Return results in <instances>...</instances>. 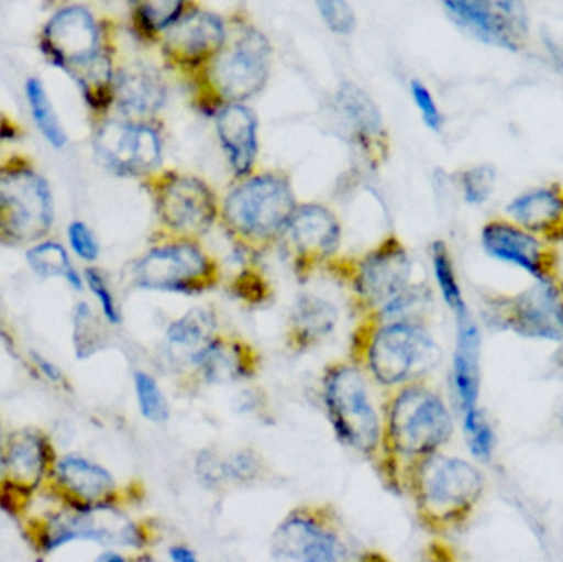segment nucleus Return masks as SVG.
Listing matches in <instances>:
<instances>
[{"label":"nucleus","instance_id":"obj_1","mask_svg":"<svg viewBox=\"0 0 563 562\" xmlns=\"http://www.w3.org/2000/svg\"><path fill=\"white\" fill-rule=\"evenodd\" d=\"M483 472L470 461L442 452L413 462L412 494L423 524L435 531L462 527L485 497Z\"/></svg>","mask_w":563,"mask_h":562},{"label":"nucleus","instance_id":"obj_2","mask_svg":"<svg viewBox=\"0 0 563 562\" xmlns=\"http://www.w3.org/2000/svg\"><path fill=\"white\" fill-rule=\"evenodd\" d=\"M455 419L445 399L422 382L404 386L389 411V441L404 458L439 452L452 441Z\"/></svg>","mask_w":563,"mask_h":562},{"label":"nucleus","instance_id":"obj_3","mask_svg":"<svg viewBox=\"0 0 563 562\" xmlns=\"http://www.w3.org/2000/svg\"><path fill=\"white\" fill-rule=\"evenodd\" d=\"M53 223L48 181L26 155L13 154L0 162V236L9 241H35Z\"/></svg>","mask_w":563,"mask_h":562},{"label":"nucleus","instance_id":"obj_4","mask_svg":"<svg viewBox=\"0 0 563 562\" xmlns=\"http://www.w3.org/2000/svg\"><path fill=\"white\" fill-rule=\"evenodd\" d=\"M295 210L297 201L287 178L264 174L243 181L228 195L223 218L241 240L266 243L282 234Z\"/></svg>","mask_w":563,"mask_h":562},{"label":"nucleus","instance_id":"obj_5","mask_svg":"<svg viewBox=\"0 0 563 562\" xmlns=\"http://www.w3.org/2000/svg\"><path fill=\"white\" fill-rule=\"evenodd\" d=\"M482 313L492 329L563 345V280H534L515 296L488 297Z\"/></svg>","mask_w":563,"mask_h":562},{"label":"nucleus","instance_id":"obj_6","mask_svg":"<svg viewBox=\"0 0 563 562\" xmlns=\"http://www.w3.org/2000/svg\"><path fill=\"white\" fill-rule=\"evenodd\" d=\"M440 360L442 349L423 322L384 323L367 346L371 373L386 386L422 382Z\"/></svg>","mask_w":563,"mask_h":562},{"label":"nucleus","instance_id":"obj_7","mask_svg":"<svg viewBox=\"0 0 563 562\" xmlns=\"http://www.w3.org/2000/svg\"><path fill=\"white\" fill-rule=\"evenodd\" d=\"M38 46L46 62L71 79L111 53L101 23L81 3H66L55 10L40 32Z\"/></svg>","mask_w":563,"mask_h":562},{"label":"nucleus","instance_id":"obj_8","mask_svg":"<svg viewBox=\"0 0 563 562\" xmlns=\"http://www.w3.org/2000/svg\"><path fill=\"white\" fill-rule=\"evenodd\" d=\"M324 405L341 442L363 454L376 451L380 422L360 370L334 366L324 379Z\"/></svg>","mask_w":563,"mask_h":562},{"label":"nucleus","instance_id":"obj_9","mask_svg":"<svg viewBox=\"0 0 563 562\" xmlns=\"http://www.w3.org/2000/svg\"><path fill=\"white\" fill-rule=\"evenodd\" d=\"M142 289L197 294L218 283V266L194 238H178L148 251L135 266Z\"/></svg>","mask_w":563,"mask_h":562},{"label":"nucleus","instance_id":"obj_10","mask_svg":"<svg viewBox=\"0 0 563 562\" xmlns=\"http://www.w3.org/2000/svg\"><path fill=\"white\" fill-rule=\"evenodd\" d=\"M463 30L486 45L518 53L531 38V16L526 0H442Z\"/></svg>","mask_w":563,"mask_h":562},{"label":"nucleus","instance_id":"obj_11","mask_svg":"<svg viewBox=\"0 0 563 562\" xmlns=\"http://www.w3.org/2000/svg\"><path fill=\"white\" fill-rule=\"evenodd\" d=\"M271 46L257 30H246L230 49L213 58L211 81L221 98L243 102L263 91L269 78Z\"/></svg>","mask_w":563,"mask_h":562},{"label":"nucleus","instance_id":"obj_12","mask_svg":"<svg viewBox=\"0 0 563 562\" xmlns=\"http://www.w3.org/2000/svg\"><path fill=\"white\" fill-rule=\"evenodd\" d=\"M482 246L493 260L518 267L534 280L559 277L555 244L548 243L508 217L493 218L483 224Z\"/></svg>","mask_w":563,"mask_h":562},{"label":"nucleus","instance_id":"obj_13","mask_svg":"<svg viewBox=\"0 0 563 562\" xmlns=\"http://www.w3.org/2000/svg\"><path fill=\"white\" fill-rule=\"evenodd\" d=\"M162 223L180 238L207 234L218 217L217 198L205 181L187 175H168L155 191Z\"/></svg>","mask_w":563,"mask_h":562},{"label":"nucleus","instance_id":"obj_14","mask_svg":"<svg viewBox=\"0 0 563 562\" xmlns=\"http://www.w3.org/2000/svg\"><path fill=\"white\" fill-rule=\"evenodd\" d=\"M99 161L118 175H144L162 158V142L151 125L132 121L102 122L96 132Z\"/></svg>","mask_w":563,"mask_h":562},{"label":"nucleus","instance_id":"obj_15","mask_svg":"<svg viewBox=\"0 0 563 562\" xmlns=\"http://www.w3.org/2000/svg\"><path fill=\"white\" fill-rule=\"evenodd\" d=\"M273 554L277 560L338 562L347 558L346 544L334 528L311 511H294L274 533Z\"/></svg>","mask_w":563,"mask_h":562},{"label":"nucleus","instance_id":"obj_16","mask_svg":"<svg viewBox=\"0 0 563 562\" xmlns=\"http://www.w3.org/2000/svg\"><path fill=\"white\" fill-rule=\"evenodd\" d=\"M73 540L141 548L144 544V533L119 511L108 507H95L53 520L46 528L45 550H55Z\"/></svg>","mask_w":563,"mask_h":562},{"label":"nucleus","instance_id":"obj_17","mask_svg":"<svg viewBox=\"0 0 563 562\" xmlns=\"http://www.w3.org/2000/svg\"><path fill=\"white\" fill-rule=\"evenodd\" d=\"M412 261L399 241L387 240L357 267L354 289L369 307H383L410 286Z\"/></svg>","mask_w":563,"mask_h":562},{"label":"nucleus","instance_id":"obj_18","mask_svg":"<svg viewBox=\"0 0 563 562\" xmlns=\"http://www.w3.org/2000/svg\"><path fill=\"white\" fill-rule=\"evenodd\" d=\"M227 45L223 20L210 12L181 15L165 30L164 53L175 65L195 68L213 59Z\"/></svg>","mask_w":563,"mask_h":562},{"label":"nucleus","instance_id":"obj_19","mask_svg":"<svg viewBox=\"0 0 563 562\" xmlns=\"http://www.w3.org/2000/svg\"><path fill=\"white\" fill-rule=\"evenodd\" d=\"M456 317V345L452 385L460 415L479 406L482 389V332L470 310Z\"/></svg>","mask_w":563,"mask_h":562},{"label":"nucleus","instance_id":"obj_20","mask_svg":"<svg viewBox=\"0 0 563 562\" xmlns=\"http://www.w3.org/2000/svg\"><path fill=\"white\" fill-rule=\"evenodd\" d=\"M282 234L287 238L295 256L305 263L331 256L341 240L336 217L320 205L297 207Z\"/></svg>","mask_w":563,"mask_h":562},{"label":"nucleus","instance_id":"obj_21","mask_svg":"<svg viewBox=\"0 0 563 562\" xmlns=\"http://www.w3.org/2000/svg\"><path fill=\"white\" fill-rule=\"evenodd\" d=\"M506 217L548 243H562L563 187L544 185L522 191L506 205Z\"/></svg>","mask_w":563,"mask_h":562},{"label":"nucleus","instance_id":"obj_22","mask_svg":"<svg viewBox=\"0 0 563 562\" xmlns=\"http://www.w3.org/2000/svg\"><path fill=\"white\" fill-rule=\"evenodd\" d=\"M167 98L164 79L144 63L124 66L115 71L114 104L129 118L154 114Z\"/></svg>","mask_w":563,"mask_h":562},{"label":"nucleus","instance_id":"obj_23","mask_svg":"<svg viewBox=\"0 0 563 562\" xmlns=\"http://www.w3.org/2000/svg\"><path fill=\"white\" fill-rule=\"evenodd\" d=\"M201 378L208 383H233L246 379L256 373V353L243 340L214 337L201 352L191 360Z\"/></svg>","mask_w":563,"mask_h":562},{"label":"nucleus","instance_id":"obj_24","mask_svg":"<svg viewBox=\"0 0 563 562\" xmlns=\"http://www.w3.org/2000/svg\"><path fill=\"white\" fill-rule=\"evenodd\" d=\"M217 129L234 174L246 177L257 155V122L253 112L240 102H230L218 112Z\"/></svg>","mask_w":563,"mask_h":562},{"label":"nucleus","instance_id":"obj_25","mask_svg":"<svg viewBox=\"0 0 563 562\" xmlns=\"http://www.w3.org/2000/svg\"><path fill=\"white\" fill-rule=\"evenodd\" d=\"M56 472H58L59 482L71 494L89 504L104 500L114 491V481L108 471L76 455L62 459Z\"/></svg>","mask_w":563,"mask_h":562},{"label":"nucleus","instance_id":"obj_26","mask_svg":"<svg viewBox=\"0 0 563 562\" xmlns=\"http://www.w3.org/2000/svg\"><path fill=\"white\" fill-rule=\"evenodd\" d=\"M338 322V310L333 304L317 296H301L291 312V339L305 349L333 332Z\"/></svg>","mask_w":563,"mask_h":562},{"label":"nucleus","instance_id":"obj_27","mask_svg":"<svg viewBox=\"0 0 563 562\" xmlns=\"http://www.w3.org/2000/svg\"><path fill=\"white\" fill-rule=\"evenodd\" d=\"M336 104L344 121L353 129L354 137L364 147L371 142H376L383 134V121L376 104L356 86L350 82L341 86L336 95Z\"/></svg>","mask_w":563,"mask_h":562},{"label":"nucleus","instance_id":"obj_28","mask_svg":"<svg viewBox=\"0 0 563 562\" xmlns=\"http://www.w3.org/2000/svg\"><path fill=\"white\" fill-rule=\"evenodd\" d=\"M217 317L211 310L195 307L170 323L167 340L175 352L184 353L191 362L217 337Z\"/></svg>","mask_w":563,"mask_h":562},{"label":"nucleus","instance_id":"obj_29","mask_svg":"<svg viewBox=\"0 0 563 562\" xmlns=\"http://www.w3.org/2000/svg\"><path fill=\"white\" fill-rule=\"evenodd\" d=\"M7 467L15 484L33 488L45 471V445L32 432H19L10 439Z\"/></svg>","mask_w":563,"mask_h":562},{"label":"nucleus","instance_id":"obj_30","mask_svg":"<svg viewBox=\"0 0 563 562\" xmlns=\"http://www.w3.org/2000/svg\"><path fill=\"white\" fill-rule=\"evenodd\" d=\"M25 96L29 101L30 112H32L33 121L36 128L42 132L49 145L55 148H63L68 142L66 131L59 122L58 114L53 108L52 99L48 91L40 78H29L25 82Z\"/></svg>","mask_w":563,"mask_h":562},{"label":"nucleus","instance_id":"obj_31","mask_svg":"<svg viewBox=\"0 0 563 562\" xmlns=\"http://www.w3.org/2000/svg\"><path fill=\"white\" fill-rule=\"evenodd\" d=\"M188 0H131V15L141 35L154 36L174 25Z\"/></svg>","mask_w":563,"mask_h":562},{"label":"nucleus","instance_id":"obj_32","mask_svg":"<svg viewBox=\"0 0 563 562\" xmlns=\"http://www.w3.org/2000/svg\"><path fill=\"white\" fill-rule=\"evenodd\" d=\"M430 256H432L433 276H435L443 302L455 316L470 310L465 296H463L462 286H460L459 276H456L455 264H453L449 246L443 241H435L430 250Z\"/></svg>","mask_w":563,"mask_h":562},{"label":"nucleus","instance_id":"obj_33","mask_svg":"<svg viewBox=\"0 0 563 562\" xmlns=\"http://www.w3.org/2000/svg\"><path fill=\"white\" fill-rule=\"evenodd\" d=\"M462 426L470 454L476 462L489 464L495 458L498 439L486 412L479 406L472 411L463 412Z\"/></svg>","mask_w":563,"mask_h":562},{"label":"nucleus","instance_id":"obj_34","mask_svg":"<svg viewBox=\"0 0 563 562\" xmlns=\"http://www.w3.org/2000/svg\"><path fill=\"white\" fill-rule=\"evenodd\" d=\"M29 263L40 276L66 277L75 289H81V277L76 273L73 264L69 263L65 247L58 243H42L29 251Z\"/></svg>","mask_w":563,"mask_h":562},{"label":"nucleus","instance_id":"obj_35","mask_svg":"<svg viewBox=\"0 0 563 562\" xmlns=\"http://www.w3.org/2000/svg\"><path fill=\"white\" fill-rule=\"evenodd\" d=\"M432 302L430 290L422 284H410L409 287L397 294L396 297L380 307V317L384 322H422L420 316L426 312Z\"/></svg>","mask_w":563,"mask_h":562},{"label":"nucleus","instance_id":"obj_36","mask_svg":"<svg viewBox=\"0 0 563 562\" xmlns=\"http://www.w3.org/2000/svg\"><path fill=\"white\" fill-rule=\"evenodd\" d=\"M496 181H498V174L489 164L475 165L463 172L460 177V187L466 203L473 207L488 203L489 198L495 194Z\"/></svg>","mask_w":563,"mask_h":562},{"label":"nucleus","instance_id":"obj_37","mask_svg":"<svg viewBox=\"0 0 563 562\" xmlns=\"http://www.w3.org/2000/svg\"><path fill=\"white\" fill-rule=\"evenodd\" d=\"M135 395H137L139 408L142 416L151 422H165L170 416L167 398L162 393L158 383L147 373L139 372L134 376Z\"/></svg>","mask_w":563,"mask_h":562},{"label":"nucleus","instance_id":"obj_38","mask_svg":"<svg viewBox=\"0 0 563 562\" xmlns=\"http://www.w3.org/2000/svg\"><path fill=\"white\" fill-rule=\"evenodd\" d=\"M324 22L333 32L351 33L356 25L354 12L346 0H314Z\"/></svg>","mask_w":563,"mask_h":562},{"label":"nucleus","instance_id":"obj_39","mask_svg":"<svg viewBox=\"0 0 563 562\" xmlns=\"http://www.w3.org/2000/svg\"><path fill=\"white\" fill-rule=\"evenodd\" d=\"M98 322L86 304L76 309V350L79 356L91 355L98 342Z\"/></svg>","mask_w":563,"mask_h":562},{"label":"nucleus","instance_id":"obj_40","mask_svg":"<svg viewBox=\"0 0 563 562\" xmlns=\"http://www.w3.org/2000/svg\"><path fill=\"white\" fill-rule=\"evenodd\" d=\"M410 91H412L413 101H416L427 128L432 129V131H440L443 125V115L430 89L416 79L410 85Z\"/></svg>","mask_w":563,"mask_h":562},{"label":"nucleus","instance_id":"obj_41","mask_svg":"<svg viewBox=\"0 0 563 562\" xmlns=\"http://www.w3.org/2000/svg\"><path fill=\"white\" fill-rule=\"evenodd\" d=\"M86 283H88L89 289L92 290V294L98 297L106 319L111 323L121 322V313H119L118 304H115L114 296H112L111 289H109L108 283H106L102 274L96 269L86 271Z\"/></svg>","mask_w":563,"mask_h":562},{"label":"nucleus","instance_id":"obj_42","mask_svg":"<svg viewBox=\"0 0 563 562\" xmlns=\"http://www.w3.org/2000/svg\"><path fill=\"white\" fill-rule=\"evenodd\" d=\"M68 238L73 251H75L81 260H98L99 243L98 240H96L95 233L89 230L88 224L82 223V221H75V223L69 224Z\"/></svg>","mask_w":563,"mask_h":562},{"label":"nucleus","instance_id":"obj_43","mask_svg":"<svg viewBox=\"0 0 563 562\" xmlns=\"http://www.w3.org/2000/svg\"><path fill=\"white\" fill-rule=\"evenodd\" d=\"M542 40H544L545 49H548L552 62L563 69V40L555 38L554 35H548V33Z\"/></svg>","mask_w":563,"mask_h":562},{"label":"nucleus","instance_id":"obj_44","mask_svg":"<svg viewBox=\"0 0 563 562\" xmlns=\"http://www.w3.org/2000/svg\"><path fill=\"white\" fill-rule=\"evenodd\" d=\"M19 135L20 129L19 125L15 124V121L0 114V145H2V142L13 141V139L19 137Z\"/></svg>","mask_w":563,"mask_h":562},{"label":"nucleus","instance_id":"obj_45","mask_svg":"<svg viewBox=\"0 0 563 562\" xmlns=\"http://www.w3.org/2000/svg\"><path fill=\"white\" fill-rule=\"evenodd\" d=\"M33 359H35L36 366L42 370L43 375H45L46 378L53 379V382H58V379H62V373H59V370L56 368L53 363L46 362V360L42 359V356L33 355Z\"/></svg>","mask_w":563,"mask_h":562},{"label":"nucleus","instance_id":"obj_46","mask_svg":"<svg viewBox=\"0 0 563 562\" xmlns=\"http://www.w3.org/2000/svg\"><path fill=\"white\" fill-rule=\"evenodd\" d=\"M170 558L175 562H195L197 561V554L194 550L187 547H174L170 548Z\"/></svg>","mask_w":563,"mask_h":562},{"label":"nucleus","instance_id":"obj_47","mask_svg":"<svg viewBox=\"0 0 563 562\" xmlns=\"http://www.w3.org/2000/svg\"><path fill=\"white\" fill-rule=\"evenodd\" d=\"M98 561L119 562L124 561V557H121V554L115 553V551L108 550L106 551V553H102L101 557L98 558Z\"/></svg>","mask_w":563,"mask_h":562},{"label":"nucleus","instance_id":"obj_48","mask_svg":"<svg viewBox=\"0 0 563 562\" xmlns=\"http://www.w3.org/2000/svg\"><path fill=\"white\" fill-rule=\"evenodd\" d=\"M555 365H558L559 373H561L563 379V350L561 353H559L558 362H555Z\"/></svg>","mask_w":563,"mask_h":562},{"label":"nucleus","instance_id":"obj_49","mask_svg":"<svg viewBox=\"0 0 563 562\" xmlns=\"http://www.w3.org/2000/svg\"><path fill=\"white\" fill-rule=\"evenodd\" d=\"M3 454H2V434H0V472H2L3 469Z\"/></svg>","mask_w":563,"mask_h":562},{"label":"nucleus","instance_id":"obj_50","mask_svg":"<svg viewBox=\"0 0 563 562\" xmlns=\"http://www.w3.org/2000/svg\"><path fill=\"white\" fill-rule=\"evenodd\" d=\"M559 421H561V426H562V429H563V405H562V408H561V412H559Z\"/></svg>","mask_w":563,"mask_h":562}]
</instances>
